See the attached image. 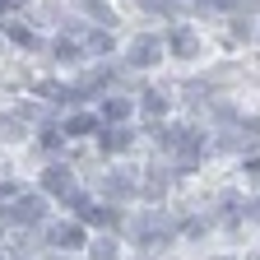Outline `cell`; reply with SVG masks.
<instances>
[{"instance_id": "7a4b0ae2", "label": "cell", "mask_w": 260, "mask_h": 260, "mask_svg": "<svg viewBox=\"0 0 260 260\" xmlns=\"http://www.w3.org/2000/svg\"><path fill=\"white\" fill-rule=\"evenodd\" d=\"M135 237H140V242H144L149 251H158L162 242L172 237V218L162 214V209H149L144 218H135Z\"/></svg>"}, {"instance_id": "ba28073f", "label": "cell", "mask_w": 260, "mask_h": 260, "mask_svg": "<svg viewBox=\"0 0 260 260\" xmlns=\"http://www.w3.org/2000/svg\"><path fill=\"white\" fill-rule=\"evenodd\" d=\"M23 116H28V112H10V116H0V140H19V135H23Z\"/></svg>"}, {"instance_id": "277c9868", "label": "cell", "mask_w": 260, "mask_h": 260, "mask_svg": "<svg viewBox=\"0 0 260 260\" xmlns=\"http://www.w3.org/2000/svg\"><path fill=\"white\" fill-rule=\"evenodd\" d=\"M42 214H47L42 195H19V200H14V209H10V218H14V223H38Z\"/></svg>"}, {"instance_id": "7402d4cb", "label": "cell", "mask_w": 260, "mask_h": 260, "mask_svg": "<svg viewBox=\"0 0 260 260\" xmlns=\"http://www.w3.org/2000/svg\"><path fill=\"white\" fill-rule=\"evenodd\" d=\"M251 218H260V200H255V205H251Z\"/></svg>"}, {"instance_id": "52a82bcc", "label": "cell", "mask_w": 260, "mask_h": 260, "mask_svg": "<svg viewBox=\"0 0 260 260\" xmlns=\"http://www.w3.org/2000/svg\"><path fill=\"white\" fill-rule=\"evenodd\" d=\"M42 186L56 190V195H70V186H75V181H70V168H47V172H42Z\"/></svg>"}, {"instance_id": "e0dca14e", "label": "cell", "mask_w": 260, "mask_h": 260, "mask_svg": "<svg viewBox=\"0 0 260 260\" xmlns=\"http://www.w3.org/2000/svg\"><path fill=\"white\" fill-rule=\"evenodd\" d=\"M10 38H14V42H23V47H32V32H28L23 23H10Z\"/></svg>"}, {"instance_id": "30bf717a", "label": "cell", "mask_w": 260, "mask_h": 260, "mask_svg": "<svg viewBox=\"0 0 260 260\" xmlns=\"http://www.w3.org/2000/svg\"><path fill=\"white\" fill-rule=\"evenodd\" d=\"M103 149H107V153L130 149V130H107V135H103Z\"/></svg>"}, {"instance_id": "8fae6325", "label": "cell", "mask_w": 260, "mask_h": 260, "mask_svg": "<svg viewBox=\"0 0 260 260\" xmlns=\"http://www.w3.org/2000/svg\"><path fill=\"white\" fill-rule=\"evenodd\" d=\"M162 112H168V98H162L158 88H149L144 93V116H162Z\"/></svg>"}, {"instance_id": "6da1fadb", "label": "cell", "mask_w": 260, "mask_h": 260, "mask_svg": "<svg viewBox=\"0 0 260 260\" xmlns=\"http://www.w3.org/2000/svg\"><path fill=\"white\" fill-rule=\"evenodd\" d=\"M153 135H158L162 149L177 153V168H181V172H195V162H200V135H195V130L172 125V130H153Z\"/></svg>"}, {"instance_id": "603a6c76", "label": "cell", "mask_w": 260, "mask_h": 260, "mask_svg": "<svg viewBox=\"0 0 260 260\" xmlns=\"http://www.w3.org/2000/svg\"><path fill=\"white\" fill-rule=\"evenodd\" d=\"M218 260H223V255H218Z\"/></svg>"}, {"instance_id": "5bb4252c", "label": "cell", "mask_w": 260, "mask_h": 260, "mask_svg": "<svg viewBox=\"0 0 260 260\" xmlns=\"http://www.w3.org/2000/svg\"><path fill=\"white\" fill-rule=\"evenodd\" d=\"M103 112H107V121H121V116H130V103H125V98H112Z\"/></svg>"}, {"instance_id": "9c48e42d", "label": "cell", "mask_w": 260, "mask_h": 260, "mask_svg": "<svg viewBox=\"0 0 260 260\" xmlns=\"http://www.w3.org/2000/svg\"><path fill=\"white\" fill-rule=\"evenodd\" d=\"M107 195H135V177H103Z\"/></svg>"}, {"instance_id": "8992f818", "label": "cell", "mask_w": 260, "mask_h": 260, "mask_svg": "<svg viewBox=\"0 0 260 260\" xmlns=\"http://www.w3.org/2000/svg\"><path fill=\"white\" fill-rule=\"evenodd\" d=\"M51 242H56L60 251L84 246V228H79V223H56V228H51Z\"/></svg>"}, {"instance_id": "44dd1931", "label": "cell", "mask_w": 260, "mask_h": 260, "mask_svg": "<svg viewBox=\"0 0 260 260\" xmlns=\"http://www.w3.org/2000/svg\"><path fill=\"white\" fill-rule=\"evenodd\" d=\"M23 5V0H0V10H19Z\"/></svg>"}, {"instance_id": "ffe728a7", "label": "cell", "mask_w": 260, "mask_h": 260, "mask_svg": "<svg viewBox=\"0 0 260 260\" xmlns=\"http://www.w3.org/2000/svg\"><path fill=\"white\" fill-rule=\"evenodd\" d=\"M246 172H251V177H260V158H251V162H246Z\"/></svg>"}, {"instance_id": "2e32d148", "label": "cell", "mask_w": 260, "mask_h": 260, "mask_svg": "<svg viewBox=\"0 0 260 260\" xmlns=\"http://www.w3.org/2000/svg\"><path fill=\"white\" fill-rule=\"evenodd\" d=\"M93 125H98L93 116H75V121H70V125H65V130H70V135H84V130H93Z\"/></svg>"}, {"instance_id": "ac0fdd59", "label": "cell", "mask_w": 260, "mask_h": 260, "mask_svg": "<svg viewBox=\"0 0 260 260\" xmlns=\"http://www.w3.org/2000/svg\"><path fill=\"white\" fill-rule=\"evenodd\" d=\"M93 260H116V246H112V242H98V246H93Z\"/></svg>"}, {"instance_id": "4fadbf2b", "label": "cell", "mask_w": 260, "mask_h": 260, "mask_svg": "<svg viewBox=\"0 0 260 260\" xmlns=\"http://www.w3.org/2000/svg\"><path fill=\"white\" fill-rule=\"evenodd\" d=\"M84 47L88 51H112V38L107 32H84Z\"/></svg>"}, {"instance_id": "5b68a950", "label": "cell", "mask_w": 260, "mask_h": 260, "mask_svg": "<svg viewBox=\"0 0 260 260\" xmlns=\"http://www.w3.org/2000/svg\"><path fill=\"white\" fill-rule=\"evenodd\" d=\"M168 47H172V56H181V60H190L195 51H200V38H195L190 28H177L172 38H168Z\"/></svg>"}, {"instance_id": "9a60e30c", "label": "cell", "mask_w": 260, "mask_h": 260, "mask_svg": "<svg viewBox=\"0 0 260 260\" xmlns=\"http://www.w3.org/2000/svg\"><path fill=\"white\" fill-rule=\"evenodd\" d=\"M162 181H168V177H162V172L153 168V172L144 177V190H149V195H162Z\"/></svg>"}, {"instance_id": "d6986e66", "label": "cell", "mask_w": 260, "mask_h": 260, "mask_svg": "<svg viewBox=\"0 0 260 260\" xmlns=\"http://www.w3.org/2000/svg\"><path fill=\"white\" fill-rule=\"evenodd\" d=\"M140 5H144V10H168L172 0H140Z\"/></svg>"}, {"instance_id": "3957f363", "label": "cell", "mask_w": 260, "mask_h": 260, "mask_svg": "<svg viewBox=\"0 0 260 260\" xmlns=\"http://www.w3.org/2000/svg\"><path fill=\"white\" fill-rule=\"evenodd\" d=\"M158 56H162V42L158 38H135V42H130V65H140V70L158 65Z\"/></svg>"}, {"instance_id": "7c38bea8", "label": "cell", "mask_w": 260, "mask_h": 260, "mask_svg": "<svg viewBox=\"0 0 260 260\" xmlns=\"http://www.w3.org/2000/svg\"><path fill=\"white\" fill-rule=\"evenodd\" d=\"M84 10H88V19H98V23H116V14H112L107 5H98V0H84Z\"/></svg>"}]
</instances>
